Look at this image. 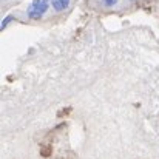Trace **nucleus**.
<instances>
[{
	"label": "nucleus",
	"mask_w": 159,
	"mask_h": 159,
	"mask_svg": "<svg viewBox=\"0 0 159 159\" xmlns=\"http://www.w3.org/2000/svg\"><path fill=\"white\" fill-rule=\"evenodd\" d=\"M70 0H51V5L56 11H63L66 6H68Z\"/></svg>",
	"instance_id": "obj_2"
},
{
	"label": "nucleus",
	"mask_w": 159,
	"mask_h": 159,
	"mask_svg": "<svg viewBox=\"0 0 159 159\" xmlns=\"http://www.w3.org/2000/svg\"><path fill=\"white\" fill-rule=\"evenodd\" d=\"M51 147H42L40 148V155L43 156V158H48V156H51Z\"/></svg>",
	"instance_id": "obj_3"
},
{
	"label": "nucleus",
	"mask_w": 159,
	"mask_h": 159,
	"mask_svg": "<svg viewBox=\"0 0 159 159\" xmlns=\"http://www.w3.org/2000/svg\"><path fill=\"white\" fill-rule=\"evenodd\" d=\"M48 6H50L48 0H34V2H31V5L28 6V17L33 19V20L40 19L47 12Z\"/></svg>",
	"instance_id": "obj_1"
},
{
	"label": "nucleus",
	"mask_w": 159,
	"mask_h": 159,
	"mask_svg": "<svg viewBox=\"0 0 159 159\" xmlns=\"http://www.w3.org/2000/svg\"><path fill=\"white\" fill-rule=\"evenodd\" d=\"M102 2H104V5H107V6H113V5H116L117 0H102Z\"/></svg>",
	"instance_id": "obj_5"
},
{
	"label": "nucleus",
	"mask_w": 159,
	"mask_h": 159,
	"mask_svg": "<svg viewBox=\"0 0 159 159\" xmlns=\"http://www.w3.org/2000/svg\"><path fill=\"white\" fill-rule=\"evenodd\" d=\"M11 20H12V17H11V16H8V17H6L3 22H2V26H0V28H2V30H5V28H6V25H8Z\"/></svg>",
	"instance_id": "obj_4"
}]
</instances>
